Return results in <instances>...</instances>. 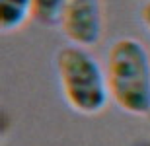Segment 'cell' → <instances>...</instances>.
I'll use <instances>...</instances> for the list:
<instances>
[{
    "instance_id": "cell-2",
    "label": "cell",
    "mask_w": 150,
    "mask_h": 146,
    "mask_svg": "<svg viewBox=\"0 0 150 146\" xmlns=\"http://www.w3.org/2000/svg\"><path fill=\"white\" fill-rule=\"evenodd\" d=\"M55 64L62 96L74 111L82 115H98L105 109L111 97L105 72L84 47H62L57 53Z\"/></svg>"
},
{
    "instance_id": "cell-1",
    "label": "cell",
    "mask_w": 150,
    "mask_h": 146,
    "mask_svg": "<svg viewBox=\"0 0 150 146\" xmlns=\"http://www.w3.org/2000/svg\"><path fill=\"white\" fill-rule=\"evenodd\" d=\"M105 78L109 96L125 113H150V53L139 39H117L107 53Z\"/></svg>"
},
{
    "instance_id": "cell-6",
    "label": "cell",
    "mask_w": 150,
    "mask_h": 146,
    "mask_svg": "<svg viewBox=\"0 0 150 146\" xmlns=\"http://www.w3.org/2000/svg\"><path fill=\"white\" fill-rule=\"evenodd\" d=\"M140 18H142L144 25L148 28V31H150V2L144 4V8H142V12H140Z\"/></svg>"
},
{
    "instance_id": "cell-5",
    "label": "cell",
    "mask_w": 150,
    "mask_h": 146,
    "mask_svg": "<svg viewBox=\"0 0 150 146\" xmlns=\"http://www.w3.org/2000/svg\"><path fill=\"white\" fill-rule=\"evenodd\" d=\"M67 0H33V18L43 25L61 23L62 8Z\"/></svg>"
},
{
    "instance_id": "cell-3",
    "label": "cell",
    "mask_w": 150,
    "mask_h": 146,
    "mask_svg": "<svg viewBox=\"0 0 150 146\" xmlns=\"http://www.w3.org/2000/svg\"><path fill=\"white\" fill-rule=\"evenodd\" d=\"M59 25L72 45L84 49L98 45L103 33L101 0H67Z\"/></svg>"
},
{
    "instance_id": "cell-4",
    "label": "cell",
    "mask_w": 150,
    "mask_h": 146,
    "mask_svg": "<svg viewBox=\"0 0 150 146\" xmlns=\"http://www.w3.org/2000/svg\"><path fill=\"white\" fill-rule=\"evenodd\" d=\"M33 16V0H0V28L12 33Z\"/></svg>"
}]
</instances>
